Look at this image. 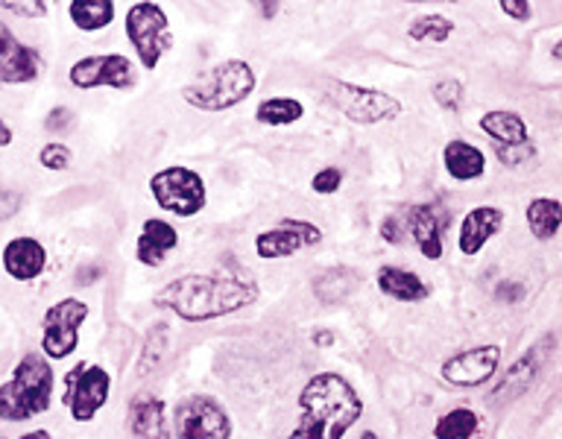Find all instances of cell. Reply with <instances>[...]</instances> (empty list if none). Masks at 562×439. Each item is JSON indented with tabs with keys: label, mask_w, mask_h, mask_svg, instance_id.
I'll list each match as a JSON object with an SVG mask.
<instances>
[{
	"label": "cell",
	"mask_w": 562,
	"mask_h": 439,
	"mask_svg": "<svg viewBox=\"0 0 562 439\" xmlns=\"http://www.w3.org/2000/svg\"><path fill=\"white\" fill-rule=\"evenodd\" d=\"M434 100H437L442 109L448 112H457L460 109V100H463V86L457 79H439L434 86Z\"/></svg>",
	"instance_id": "31"
},
{
	"label": "cell",
	"mask_w": 562,
	"mask_h": 439,
	"mask_svg": "<svg viewBox=\"0 0 562 439\" xmlns=\"http://www.w3.org/2000/svg\"><path fill=\"white\" fill-rule=\"evenodd\" d=\"M451 33H454V21H448L446 15H422L411 24V38L416 42L442 44Z\"/></svg>",
	"instance_id": "29"
},
{
	"label": "cell",
	"mask_w": 562,
	"mask_h": 439,
	"mask_svg": "<svg viewBox=\"0 0 562 439\" xmlns=\"http://www.w3.org/2000/svg\"><path fill=\"white\" fill-rule=\"evenodd\" d=\"M360 439H378V437H375V434H372V430H367V434H363V437H360Z\"/></svg>",
	"instance_id": "44"
},
{
	"label": "cell",
	"mask_w": 562,
	"mask_h": 439,
	"mask_svg": "<svg viewBox=\"0 0 562 439\" xmlns=\"http://www.w3.org/2000/svg\"><path fill=\"white\" fill-rule=\"evenodd\" d=\"M258 299V284L240 275H202L191 272L158 290L156 305L170 307L188 323H205L214 316L235 314Z\"/></svg>",
	"instance_id": "1"
},
{
	"label": "cell",
	"mask_w": 562,
	"mask_h": 439,
	"mask_svg": "<svg viewBox=\"0 0 562 439\" xmlns=\"http://www.w3.org/2000/svg\"><path fill=\"white\" fill-rule=\"evenodd\" d=\"M498 363H501L498 346H477V349L460 351V354H454L451 360H446L442 378H446L448 384L477 386L495 375Z\"/></svg>",
	"instance_id": "13"
},
{
	"label": "cell",
	"mask_w": 562,
	"mask_h": 439,
	"mask_svg": "<svg viewBox=\"0 0 562 439\" xmlns=\"http://www.w3.org/2000/svg\"><path fill=\"white\" fill-rule=\"evenodd\" d=\"M176 228L167 219H147L144 232L138 237V261L147 267H158L165 263V258L176 249Z\"/></svg>",
	"instance_id": "19"
},
{
	"label": "cell",
	"mask_w": 562,
	"mask_h": 439,
	"mask_svg": "<svg viewBox=\"0 0 562 439\" xmlns=\"http://www.w3.org/2000/svg\"><path fill=\"white\" fill-rule=\"evenodd\" d=\"M501 223H504V211L501 209L481 205V209L469 211L463 217V226H460V252H481L483 244H486L492 235H498Z\"/></svg>",
	"instance_id": "18"
},
{
	"label": "cell",
	"mask_w": 562,
	"mask_h": 439,
	"mask_svg": "<svg viewBox=\"0 0 562 439\" xmlns=\"http://www.w3.org/2000/svg\"><path fill=\"white\" fill-rule=\"evenodd\" d=\"M255 70L244 59L220 61L188 82L182 97L200 112H226L252 94Z\"/></svg>",
	"instance_id": "3"
},
{
	"label": "cell",
	"mask_w": 562,
	"mask_h": 439,
	"mask_svg": "<svg viewBox=\"0 0 562 439\" xmlns=\"http://www.w3.org/2000/svg\"><path fill=\"white\" fill-rule=\"evenodd\" d=\"M533 144L527 140V144H516V147H501V144H495V156L501 158V165L507 167H516L521 165V161H527V158H533Z\"/></svg>",
	"instance_id": "32"
},
{
	"label": "cell",
	"mask_w": 562,
	"mask_h": 439,
	"mask_svg": "<svg viewBox=\"0 0 562 439\" xmlns=\"http://www.w3.org/2000/svg\"><path fill=\"white\" fill-rule=\"evenodd\" d=\"M88 305L79 299H61L44 314L42 349L47 358L61 360L79 346V325L86 323Z\"/></svg>",
	"instance_id": "9"
},
{
	"label": "cell",
	"mask_w": 562,
	"mask_h": 439,
	"mask_svg": "<svg viewBox=\"0 0 562 439\" xmlns=\"http://www.w3.org/2000/svg\"><path fill=\"white\" fill-rule=\"evenodd\" d=\"M53 369L38 354H26L15 367L12 378L0 386V413L7 421L33 419L50 410Z\"/></svg>",
	"instance_id": "4"
},
{
	"label": "cell",
	"mask_w": 562,
	"mask_h": 439,
	"mask_svg": "<svg viewBox=\"0 0 562 439\" xmlns=\"http://www.w3.org/2000/svg\"><path fill=\"white\" fill-rule=\"evenodd\" d=\"M328 97L355 123L393 121V117L402 114V103L395 97L384 94V91H375V88L349 86V82H340V79H331Z\"/></svg>",
	"instance_id": "7"
},
{
	"label": "cell",
	"mask_w": 562,
	"mask_h": 439,
	"mask_svg": "<svg viewBox=\"0 0 562 439\" xmlns=\"http://www.w3.org/2000/svg\"><path fill=\"white\" fill-rule=\"evenodd\" d=\"M477 425H481L477 413L469 410V407H457V410L446 413V416L437 421L434 437L437 439H469L474 430H477Z\"/></svg>",
	"instance_id": "27"
},
{
	"label": "cell",
	"mask_w": 562,
	"mask_h": 439,
	"mask_svg": "<svg viewBox=\"0 0 562 439\" xmlns=\"http://www.w3.org/2000/svg\"><path fill=\"white\" fill-rule=\"evenodd\" d=\"M232 421L211 395H191L176 407V439H228Z\"/></svg>",
	"instance_id": "8"
},
{
	"label": "cell",
	"mask_w": 562,
	"mask_h": 439,
	"mask_svg": "<svg viewBox=\"0 0 562 439\" xmlns=\"http://www.w3.org/2000/svg\"><path fill=\"white\" fill-rule=\"evenodd\" d=\"M305 114L299 100H290V97H272L267 103L258 105V123H267V126H284V123L299 121Z\"/></svg>",
	"instance_id": "28"
},
{
	"label": "cell",
	"mask_w": 562,
	"mask_h": 439,
	"mask_svg": "<svg viewBox=\"0 0 562 439\" xmlns=\"http://www.w3.org/2000/svg\"><path fill=\"white\" fill-rule=\"evenodd\" d=\"M446 170L451 179L457 182H472L477 176H483V167H486V158L477 147L465 144V140H448L446 147Z\"/></svg>",
	"instance_id": "21"
},
{
	"label": "cell",
	"mask_w": 562,
	"mask_h": 439,
	"mask_svg": "<svg viewBox=\"0 0 562 439\" xmlns=\"http://www.w3.org/2000/svg\"><path fill=\"white\" fill-rule=\"evenodd\" d=\"M536 375H539V349L527 351L525 358L516 360L513 367L507 369V375L501 378V384L495 386V395H490V404H504L509 398H516L533 384Z\"/></svg>",
	"instance_id": "20"
},
{
	"label": "cell",
	"mask_w": 562,
	"mask_h": 439,
	"mask_svg": "<svg viewBox=\"0 0 562 439\" xmlns=\"http://www.w3.org/2000/svg\"><path fill=\"white\" fill-rule=\"evenodd\" d=\"M167 351V328L165 325H156L153 331L147 334V346H144V354H140V375H149L156 372V367L161 363Z\"/></svg>",
	"instance_id": "30"
},
{
	"label": "cell",
	"mask_w": 562,
	"mask_h": 439,
	"mask_svg": "<svg viewBox=\"0 0 562 439\" xmlns=\"http://www.w3.org/2000/svg\"><path fill=\"white\" fill-rule=\"evenodd\" d=\"M448 223V214H439L434 205H411L407 211V226L428 261H439L442 255V226Z\"/></svg>",
	"instance_id": "15"
},
{
	"label": "cell",
	"mask_w": 562,
	"mask_h": 439,
	"mask_svg": "<svg viewBox=\"0 0 562 439\" xmlns=\"http://www.w3.org/2000/svg\"><path fill=\"white\" fill-rule=\"evenodd\" d=\"M378 288L390 299H402V302H422V299L428 296L425 281L416 272L402 270V267H384V270H378Z\"/></svg>",
	"instance_id": "22"
},
{
	"label": "cell",
	"mask_w": 562,
	"mask_h": 439,
	"mask_svg": "<svg viewBox=\"0 0 562 439\" xmlns=\"http://www.w3.org/2000/svg\"><path fill=\"white\" fill-rule=\"evenodd\" d=\"M302 419L288 439H342L360 419L363 402L355 386L337 372H319L299 393Z\"/></svg>",
	"instance_id": "2"
},
{
	"label": "cell",
	"mask_w": 562,
	"mask_h": 439,
	"mask_svg": "<svg viewBox=\"0 0 562 439\" xmlns=\"http://www.w3.org/2000/svg\"><path fill=\"white\" fill-rule=\"evenodd\" d=\"M70 18L79 30L94 33L103 26L112 24L114 18V3L112 0H88V3H70Z\"/></svg>",
	"instance_id": "26"
},
{
	"label": "cell",
	"mask_w": 562,
	"mask_h": 439,
	"mask_svg": "<svg viewBox=\"0 0 562 439\" xmlns=\"http://www.w3.org/2000/svg\"><path fill=\"white\" fill-rule=\"evenodd\" d=\"M38 158H42V165L50 167V170H65L74 156H70V149L65 147V144H47Z\"/></svg>",
	"instance_id": "33"
},
{
	"label": "cell",
	"mask_w": 562,
	"mask_h": 439,
	"mask_svg": "<svg viewBox=\"0 0 562 439\" xmlns=\"http://www.w3.org/2000/svg\"><path fill=\"white\" fill-rule=\"evenodd\" d=\"M130 428L138 439H170L165 402L153 393H140L130 407Z\"/></svg>",
	"instance_id": "17"
},
{
	"label": "cell",
	"mask_w": 562,
	"mask_h": 439,
	"mask_svg": "<svg viewBox=\"0 0 562 439\" xmlns=\"http://www.w3.org/2000/svg\"><path fill=\"white\" fill-rule=\"evenodd\" d=\"M21 439H50V434H47V430H33V434H26V437Z\"/></svg>",
	"instance_id": "41"
},
{
	"label": "cell",
	"mask_w": 562,
	"mask_h": 439,
	"mask_svg": "<svg viewBox=\"0 0 562 439\" xmlns=\"http://www.w3.org/2000/svg\"><path fill=\"white\" fill-rule=\"evenodd\" d=\"M109 398V372L100 367H86L79 363L68 375V404L70 416L77 421L94 419L97 410Z\"/></svg>",
	"instance_id": "10"
},
{
	"label": "cell",
	"mask_w": 562,
	"mask_h": 439,
	"mask_svg": "<svg viewBox=\"0 0 562 439\" xmlns=\"http://www.w3.org/2000/svg\"><path fill=\"white\" fill-rule=\"evenodd\" d=\"M495 293H498V299H504V302H516V299L521 296L525 290H521V284H518V281H504V284H501Z\"/></svg>",
	"instance_id": "39"
},
{
	"label": "cell",
	"mask_w": 562,
	"mask_h": 439,
	"mask_svg": "<svg viewBox=\"0 0 562 439\" xmlns=\"http://www.w3.org/2000/svg\"><path fill=\"white\" fill-rule=\"evenodd\" d=\"M3 267L15 281H33L47 267V252L35 237H15L3 249Z\"/></svg>",
	"instance_id": "16"
},
{
	"label": "cell",
	"mask_w": 562,
	"mask_h": 439,
	"mask_svg": "<svg viewBox=\"0 0 562 439\" xmlns=\"http://www.w3.org/2000/svg\"><path fill=\"white\" fill-rule=\"evenodd\" d=\"M323 240V232L314 226V223H305V219H284L281 226L263 232L255 240V249L261 258L272 261V258H284V255L299 252L302 246L319 244Z\"/></svg>",
	"instance_id": "12"
},
{
	"label": "cell",
	"mask_w": 562,
	"mask_h": 439,
	"mask_svg": "<svg viewBox=\"0 0 562 439\" xmlns=\"http://www.w3.org/2000/svg\"><path fill=\"white\" fill-rule=\"evenodd\" d=\"M153 196L165 211L176 214V217H191L200 214L205 205V184H202L200 173H193L188 167H167L153 176Z\"/></svg>",
	"instance_id": "6"
},
{
	"label": "cell",
	"mask_w": 562,
	"mask_h": 439,
	"mask_svg": "<svg viewBox=\"0 0 562 439\" xmlns=\"http://www.w3.org/2000/svg\"><path fill=\"white\" fill-rule=\"evenodd\" d=\"M316 342H319V346H328V342H334V334H316Z\"/></svg>",
	"instance_id": "42"
},
{
	"label": "cell",
	"mask_w": 562,
	"mask_h": 439,
	"mask_svg": "<svg viewBox=\"0 0 562 439\" xmlns=\"http://www.w3.org/2000/svg\"><path fill=\"white\" fill-rule=\"evenodd\" d=\"M126 35L138 53L140 65L153 70L161 59V53L170 50V26H167L165 9L158 3H135L126 12Z\"/></svg>",
	"instance_id": "5"
},
{
	"label": "cell",
	"mask_w": 562,
	"mask_h": 439,
	"mask_svg": "<svg viewBox=\"0 0 562 439\" xmlns=\"http://www.w3.org/2000/svg\"><path fill=\"white\" fill-rule=\"evenodd\" d=\"M9 140H12V130H9L7 123H3V126H0V144H3V147H7Z\"/></svg>",
	"instance_id": "40"
},
{
	"label": "cell",
	"mask_w": 562,
	"mask_h": 439,
	"mask_svg": "<svg viewBox=\"0 0 562 439\" xmlns=\"http://www.w3.org/2000/svg\"><path fill=\"white\" fill-rule=\"evenodd\" d=\"M355 284H358V279H355V272L349 267H334V270H325L323 275H316L314 293L323 302H340L355 290Z\"/></svg>",
	"instance_id": "25"
},
{
	"label": "cell",
	"mask_w": 562,
	"mask_h": 439,
	"mask_svg": "<svg viewBox=\"0 0 562 439\" xmlns=\"http://www.w3.org/2000/svg\"><path fill=\"white\" fill-rule=\"evenodd\" d=\"M501 9L509 18H516V21H527L530 18V3L527 0H501Z\"/></svg>",
	"instance_id": "37"
},
{
	"label": "cell",
	"mask_w": 562,
	"mask_h": 439,
	"mask_svg": "<svg viewBox=\"0 0 562 439\" xmlns=\"http://www.w3.org/2000/svg\"><path fill=\"white\" fill-rule=\"evenodd\" d=\"M553 59H560V61H562V42L553 44Z\"/></svg>",
	"instance_id": "43"
},
{
	"label": "cell",
	"mask_w": 562,
	"mask_h": 439,
	"mask_svg": "<svg viewBox=\"0 0 562 439\" xmlns=\"http://www.w3.org/2000/svg\"><path fill=\"white\" fill-rule=\"evenodd\" d=\"M381 237L386 244H402L404 240V219L402 217H386L384 226H381Z\"/></svg>",
	"instance_id": "36"
},
{
	"label": "cell",
	"mask_w": 562,
	"mask_h": 439,
	"mask_svg": "<svg viewBox=\"0 0 562 439\" xmlns=\"http://www.w3.org/2000/svg\"><path fill=\"white\" fill-rule=\"evenodd\" d=\"M35 74H38V56H35V50L18 42L15 35L3 26L0 30V77H3V82L7 86L33 82Z\"/></svg>",
	"instance_id": "14"
},
{
	"label": "cell",
	"mask_w": 562,
	"mask_h": 439,
	"mask_svg": "<svg viewBox=\"0 0 562 439\" xmlns=\"http://www.w3.org/2000/svg\"><path fill=\"white\" fill-rule=\"evenodd\" d=\"M340 182H342L340 170H337V167H325V170H319V173L314 176L311 188H314L316 193H334L337 188H340Z\"/></svg>",
	"instance_id": "34"
},
{
	"label": "cell",
	"mask_w": 562,
	"mask_h": 439,
	"mask_svg": "<svg viewBox=\"0 0 562 439\" xmlns=\"http://www.w3.org/2000/svg\"><path fill=\"white\" fill-rule=\"evenodd\" d=\"M70 82L82 88V91L100 86L130 88L135 82V74H132V65L126 56L105 53V56H86V59H79L70 68Z\"/></svg>",
	"instance_id": "11"
},
{
	"label": "cell",
	"mask_w": 562,
	"mask_h": 439,
	"mask_svg": "<svg viewBox=\"0 0 562 439\" xmlns=\"http://www.w3.org/2000/svg\"><path fill=\"white\" fill-rule=\"evenodd\" d=\"M70 121H74V114H70L68 109H61V105H59V109H53V112L47 114V121H44V123H47V130L59 132V130H65Z\"/></svg>",
	"instance_id": "38"
},
{
	"label": "cell",
	"mask_w": 562,
	"mask_h": 439,
	"mask_svg": "<svg viewBox=\"0 0 562 439\" xmlns=\"http://www.w3.org/2000/svg\"><path fill=\"white\" fill-rule=\"evenodd\" d=\"M481 130L490 135L501 147H516L527 144V123L516 112L498 109V112H486L481 117Z\"/></svg>",
	"instance_id": "23"
},
{
	"label": "cell",
	"mask_w": 562,
	"mask_h": 439,
	"mask_svg": "<svg viewBox=\"0 0 562 439\" xmlns=\"http://www.w3.org/2000/svg\"><path fill=\"white\" fill-rule=\"evenodd\" d=\"M3 9H9V12H18V15L42 18L44 12H47V3H44V0H30V3H18V0H7V3H3Z\"/></svg>",
	"instance_id": "35"
},
{
	"label": "cell",
	"mask_w": 562,
	"mask_h": 439,
	"mask_svg": "<svg viewBox=\"0 0 562 439\" xmlns=\"http://www.w3.org/2000/svg\"><path fill=\"white\" fill-rule=\"evenodd\" d=\"M527 226L539 240H551L562 226V202L551 196H539L527 205Z\"/></svg>",
	"instance_id": "24"
}]
</instances>
